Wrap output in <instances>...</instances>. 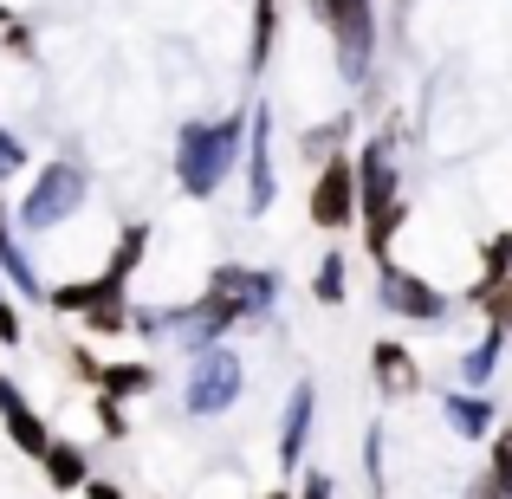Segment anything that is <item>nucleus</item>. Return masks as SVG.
Returning a JSON list of instances; mask_svg holds the SVG:
<instances>
[{"label": "nucleus", "instance_id": "nucleus-1", "mask_svg": "<svg viewBox=\"0 0 512 499\" xmlns=\"http://www.w3.org/2000/svg\"><path fill=\"white\" fill-rule=\"evenodd\" d=\"M247 124H253V104L247 111H227V117H188L175 130L169 169H175V188L188 201H214L234 182V169L247 163Z\"/></svg>", "mask_w": 512, "mask_h": 499}, {"label": "nucleus", "instance_id": "nucleus-2", "mask_svg": "<svg viewBox=\"0 0 512 499\" xmlns=\"http://www.w3.org/2000/svg\"><path fill=\"white\" fill-rule=\"evenodd\" d=\"M312 20L331 33V65L350 91L376 78V0H312Z\"/></svg>", "mask_w": 512, "mask_h": 499}, {"label": "nucleus", "instance_id": "nucleus-3", "mask_svg": "<svg viewBox=\"0 0 512 499\" xmlns=\"http://www.w3.org/2000/svg\"><path fill=\"white\" fill-rule=\"evenodd\" d=\"M85 201H91L85 163H78V156H52V163L33 175L26 201L13 208V221H20V234H52V227H65L72 214H85Z\"/></svg>", "mask_w": 512, "mask_h": 499}, {"label": "nucleus", "instance_id": "nucleus-4", "mask_svg": "<svg viewBox=\"0 0 512 499\" xmlns=\"http://www.w3.org/2000/svg\"><path fill=\"white\" fill-rule=\"evenodd\" d=\"M240 396H247V357H240L234 344H214V350H195L182 370V415H195V422H214V415L240 409Z\"/></svg>", "mask_w": 512, "mask_h": 499}, {"label": "nucleus", "instance_id": "nucleus-5", "mask_svg": "<svg viewBox=\"0 0 512 499\" xmlns=\"http://www.w3.org/2000/svg\"><path fill=\"white\" fill-rule=\"evenodd\" d=\"M208 292L234 305L240 325H266V318L279 312V292H286V279H279L273 266H240V260H221V266H208Z\"/></svg>", "mask_w": 512, "mask_h": 499}, {"label": "nucleus", "instance_id": "nucleus-6", "mask_svg": "<svg viewBox=\"0 0 512 499\" xmlns=\"http://www.w3.org/2000/svg\"><path fill=\"white\" fill-rule=\"evenodd\" d=\"M376 305H383L389 318H402V325H448L454 318V299L435 286V279L409 273V266H383L376 273Z\"/></svg>", "mask_w": 512, "mask_h": 499}, {"label": "nucleus", "instance_id": "nucleus-7", "mask_svg": "<svg viewBox=\"0 0 512 499\" xmlns=\"http://www.w3.org/2000/svg\"><path fill=\"white\" fill-rule=\"evenodd\" d=\"M350 221H363L357 163H350V156H331V163H318V175H312V227H325V234H344Z\"/></svg>", "mask_w": 512, "mask_h": 499}, {"label": "nucleus", "instance_id": "nucleus-8", "mask_svg": "<svg viewBox=\"0 0 512 499\" xmlns=\"http://www.w3.org/2000/svg\"><path fill=\"white\" fill-rule=\"evenodd\" d=\"M247 221H266L279 201V169H273V104H253L247 124Z\"/></svg>", "mask_w": 512, "mask_h": 499}, {"label": "nucleus", "instance_id": "nucleus-9", "mask_svg": "<svg viewBox=\"0 0 512 499\" xmlns=\"http://www.w3.org/2000/svg\"><path fill=\"white\" fill-rule=\"evenodd\" d=\"M312 422H318V383H312V376H299V383H292V396H286V415H279V441H273V454H279V467H286V474H299V467H305Z\"/></svg>", "mask_w": 512, "mask_h": 499}, {"label": "nucleus", "instance_id": "nucleus-10", "mask_svg": "<svg viewBox=\"0 0 512 499\" xmlns=\"http://www.w3.org/2000/svg\"><path fill=\"white\" fill-rule=\"evenodd\" d=\"M0 428H7V441H13L20 454H33V461L52 448V428H46V415H39L33 402H26V389L13 383V376H0Z\"/></svg>", "mask_w": 512, "mask_h": 499}, {"label": "nucleus", "instance_id": "nucleus-11", "mask_svg": "<svg viewBox=\"0 0 512 499\" xmlns=\"http://www.w3.org/2000/svg\"><path fill=\"white\" fill-rule=\"evenodd\" d=\"M441 422H448V435H461V441H493V428H500V402H493L487 389H461V383H454L448 396H441Z\"/></svg>", "mask_w": 512, "mask_h": 499}, {"label": "nucleus", "instance_id": "nucleus-12", "mask_svg": "<svg viewBox=\"0 0 512 499\" xmlns=\"http://www.w3.org/2000/svg\"><path fill=\"white\" fill-rule=\"evenodd\" d=\"M0 279L13 286V299H46L39 266H33V253H26V234H20V221L7 214V201H0Z\"/></svg>", "mask_w": 512, "mask_h": 499}, {"label": "nucleus", "instance_id": "nucleus-13", "mask_svg": "<svg viewBox=\"0 0 512 499\" xmlns=\"http://www.w3.org/2000/svg\"><path fill=\"white\" fill-rule=\"evenodd\" d=\"M370 376H376V389H383L389 402H402V396H422V383H428L422 357H409L402 344H376V350H370Z\"/></svg>", "mask_w": 512, "mask_h": 499}, {"label": "nucleus", "instance_id": "nucleus-14", "mask_svg": "<svg viewBox=\"0 0 512 499\" xmlns=\"http://www.w3.org/2000/svg\"><path fill=\"white\" fill-rule=\"evenodd\" d=\"M506 325H493L487 318V331H480V344H467L461 357H454V383L461 389H487L493 376H500V357H506Z\"/></svg>", "mask_w": 512, "mask_h": 499}, {"label": "nucleus", "instance_id": "nucleus-15", "mask_svg": "<svg viewBox=\"0 0 512 499\" xmlns=\"http://www.w3.org/2000/svg\"><path fill=\"white\" fill-rule=\"evenodd\" d=\"M39 474H46L59 493H85V480H91V454L78 448V441H52V448L39 454Z\"/></svg>", "mask_w": 512, "mask_h": 499}, {"label": "nucleus", "instance_id": "nucleus-16", "mask_svg": "<svg viewBox=\"0 0 512 499\" xmlns=\"http://www.w3.org/2000/svg\"><path fill=\"white\" fill-rule=\"evenodd\" d=\"M156 389V363H98V396H117V402H130V396H150Z\"/></svg>", "mask_w": 512, "mask_h": 499}, {"label": "nucleus", "instance_id": "nucleus-17", "mask_svg": "<svg viewBox=\"0 0 512 499\" xmlns=\"http://www.w3.org/2000/svg\"><path fill=\"white\" fill-rule=\"evenodd\" d=\"M344 292H350V253H318L312 299H318V305H344Z\"/></svg>", "mask_w": 512, "mask_h": 499}, {"label": "nucleus", "instance_id": "nucleus-18", "mask_svg": "<svg viewBox=\"0 0 512 499\" xmlns=\"http://www.w3.org/2000/svg\"><path fill=\"white\" fill-rule=\"evenodd\" d=\"M273 39H279V0H253V52H247V72H266Z\"/></svg>", "mask_w": 512, "mask_h": 499}, {"label": "nucleus", "instance_id": "nucleus-19", "mask_svg": "<svg viewBox=\"0 0 512 499\" xmlns=\"http://www.w3.org/2000/svg\"><path fill=\"white\" fill-rule=\"evenodd\" d=\"M350 137V117H331V124H318V130H305V137H299V156H305V163H331V156H344L338 150V143Z\"/></svg>", "mask_w": 512, "mask_h": 499}, {"label": "nucleus", "instance_id": "nucleus-20", "mask_svg": "<svg viewBox=\"0 0 512 499\" xmlns=\"http://www.w3.org/2000/svg\"><path fill=\"white\" fill-rule=\"evenodd\" d=\"M487 474H493V487L512 499V428H493V461H487Z\"/></svg>", "mask_w": 512, "mask_h": 499}, {"label": "nucleus", "instance_id": "nucleus-21", "mask_svg": "<svg viewBox=\"0 0 512 499\" xmlns=\"http://www.w3.org/2000/svg\"><path fill=\"white\" fill-rule=\"evenodd\" d=\"M26 163H33V156H26V137L0 124V182H13V175H20Z\"/></svg>", "mask_w": 512, "mask_h": 499}, {"label": "nucleus", "instance_id": "nucleus-22", "mask_svg": "<svg viewBox=\"0 0 512 499\" xmlns=\"http://www.w3.org/2000/svg\"><path fill=\"white\" fill-rule=\"evenodd\" d=\"M363 480H370V493H383V428L363 435Z\"/></svg>", "mask_w": 512, "mask_h": 499}, {"label": "nucleus", "instance_id": "nucleus-23", "mask_svg": "<svg viewBox=\"0 0 512 499\" xmlns=\"http://www.w3.org/2000/svg\"><path fill=\"white\" fill-rule=\"evenodd\" d=\"M292 499H338V480H331L325 467H299V493Z\"/></svg>", "mask_w": 512, "mask_h": 499}, {"label": "nucleus", "instance_id": "nucleus-24", "mask_svg": "<svg viewBox=\"0 0 512 499\" xmlns=\"http://www.w3.org/2000/svg\"><path fill=\"white\" fill-rule=\"evenodd\" d=\"M98 428H104L111 441L130 435V415H124V402H117V396H98Z\"/></svg>", "mask_w": 512, "mask_h": 499}, {"label": "nucleus", "instance_id": "nucleus-25", "mask_svg": "<svg viewBox=\"0 0 512 499\" xmlns=\"http://www.w3.org/2000/svg\"><path fill=\"white\" fill-rule=\"evenodd\" d=\"M480 312H487V318H493V325H506V331H512V279H506V286H500V292H493V299H487V305H480Z\"/></svg>", "mask_w": 512, "mask_h": 499}, {"label": "nucleus", "instance_id": "nucleus-26", "mask_svg": "<svg viewBox=\"0 0 512 499\" xmlns=\"http://www.w3.org/2000/svg\"><path fill=\"white\" fill-rule=\"evenodd\" d=\"M26 337V325H20V312H13L7 299H0V344H20Z\"/></svg>", "mask_w": 512, "mask_h": 499}, {"label": "nucleus", "instance_id": "nucleus-27", "mask_svg": "<svg viewBox=\"0 0 512 499\" xmlns=\"http://www.w3.org/2000/svg\"><path fill=\"white\" fill-rule=\"evenodd\" d=\"M85 499H130V493L117 487V480H98V474H91V480H85Z\"/></svg>", "mask_w": 512, "mask_h": 499}, {"label": "nucleus", "instance_id": "nucleus-28", "mask_svg": "<svg viewBox=\"0 0 512 499\" xmlns=\"http://www.w3.org/2000/svg\"><path fill=\"white\" fill-rule=\"evenodd\" d=\"M461 499H506V493H500V487H493V474H480V480H474V487H467Z\"/></svg>", "mask_w": 512, "mask_h": 499}, {"label": "nucleus", "instance_id": "nucleus-29", "mask_svg": "<svg viewBox=\"0 0 512 499\" xmlns=\"http://www.w3.org/2000/svg\"><path fill=\"white\" fill-rule=\"evenodd\" d=\"M266 499H292V493H266Z\"/></svg>", "mask_w": 512, "mask_h": 499}, {"label": "nucleus", "instance_id": "nucleus-30", "mask_svg": "<svg viewBox=\"0 0 512 499\" xmlns=\"http://www.w3.org/2000/svg\"><path fill=\"white\" fill-rule=\"evenodd\" d=\"M0 299H7V286H0Z\"/></svg>", "mask_w": 512, "mask_h": 499}]
</instances>
